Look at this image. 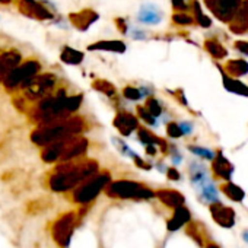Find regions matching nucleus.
<instances>
[{
	"label": "nucleus",
	"mask_w": 248,
	"mask_h": 248,
	"mask_svg": "<svg viewBox=\"0 0 248 248\" xmlns=\"http://www.w3.org/2000/svg\"><path fill=\"white\" fill-rule=\"evenodd\" d=\"M93 171H96V164L83 162V164H67L57 170V174L51 178V187L54 190H67L75 186L78 181L85 180Z\"/></svg>",
	"instance_id": "1"
},
{
	"label": "nucleus",
	"mask_w": 248,
	"mask_h": 248,
	"mask_svg": "<svg viewBox=\"0 0 248 248\" xmlns=\"http://www.w3.org/2000/svg\"><path fill=\"white\" fill-rule=\"evenodd\" d=\"M109 196H117V197H124V199H149L154 197V193L148 190L146 187L133 183V181H118L109 186L108 188Z\"/></svg>",
	"instance_id": "2"
},
{
	"label": "nucleus",
	"mask_w": 248,
	"mask_h": 248,
	"mask_svg": "<svg viewBox=\"0 0 248 248\" xmlns=\"http://www.w3.org/2000/svg\"><path fill=\"white\" fill-rule=\"evenodd\" d=\"M38 70V63L37 62H28L27 64L21 66L19 69H14L6 75V82L5 85L8 88H16L21 83H25L27 80H30L34 73Z\"/></svg>",
	"instance_id": "3"
},
{
	"label": "nucleus",
	"mask_w": 248,
	"mask_h": 248,
	"mask_svg": "<svg viewBox=\"0 0 248 248\" xmlns=\"http://www.w3.org/2000/svg\"><path fill=\"white\" fill-rule=\"evenodd\" d=\"M108 175H98L95 178H92L91 181H88L85 186H82L76 194H75V199L76 202H80V203H85V202H89L92 200L101 190L102 187L108 183Z\"/></svg>",
	"instance_id": "4"
},
{
	"label": "nucleus",
	"mask_w": 248,
	"mask_h": 248,
	"mask_svg": "<svg viewBox=\"0 0 248 248\" xmlns=\"http://www.w3.org/2000/svg\"><path fill=\"white\" fill-rule=\"evenodd\" d=\"M18 8L24 15L31 18H37V19L53 18L51 12L41 2H37V0H18Z\"/></svg>",
	"instance_id": "5"
},
{
	"label": "nucleus",
	"mask_w": 248,
	"mask_h": 248,
	"mask_svg": "<svg viewBox=\"0 0 248 248\" xmlns=\"http://www.w3.org/2000/svg\"><path fill=\"white\" fill-rule=\"evenodd\" d=\"M210 213L213 216V220L223 228H232L235 223V212L231 207H225L223 204L213 203L210 206Z\"/></svg>",
	"instance_id": "6"
},
{
	"label": "nucleus",
	"mask_w": 248,
	"mask_h": 248,
	"mask_svg": "<svg viewBox=\"0 0 248 248\" xmlns=\"http://www.w3.org/2000/svg\"><path fill=\"white\" fill-rule=\"evenodd\" d=\"M28 82V86H27V96L30 98H40L46 93L47 89H50L54 83L53 78L46 75V76H41L38 79H34V80H27Z\"/></svg>",
	"instance_id": "7"
},
{
	"label": "nucleus",
	"mask_w": 248,
	"mask_h": 248,
	"mask_svg": "<svg viewBox=\"0 0 248 248\" xmlns=\"http://www.w3.org/2000/svg\"><path fill=\"white\" fill-rule=\"evenodd\" d=\"M114 126L123 136H129L138 129V120L129 112H120L114 120Z\"/></svg>",
	"instance_id": "8"
},
{
	"label": "nucleus",
	"mask_w": 248,
	"mask_h": 248,
	"mask_svg": "<svg viewBox=\"0 0 248 248\" xmlns=\"http://www.w3.org/2000/svg\"><path fill=\"white\" fill-rule=\"evenodd\" d=\"M72 222H73V215H69L64 219H62L56 226V239L64 245L67 244L72 233Z\"/></svg>",
	"instance_id": "9"
},
{
	"label": "nucleus",
	"mask_w": 248,
	"mask_h": 248,
	"mask_svg": "<svg viewBox=\"0 0 248 248\" xmlns=\"http://www.w3.org/2000/svg\"><path fill=\"white\" fill-rule=\"evenodd\" d=\"M96 19H98V15L95 12H92V11H85V12H79V14L70 15V21L79 30H86Z\"/></svg>",
	"instance_id": "10"
},
{
	"label": "nucleus",
	"mask_w": 248,
	"mask_h": 248,
	"mask_svg": "<svg viewBox=\"0 0 248 248\" xmlns=\"http://www.w3.org/2000/svg\"><path fill=\"white\" fill-rule=\"evenodd\" d=\"M175 209L177 210H175L174 217L168 222V229L170 231H177V229H180L183 225H186L190 220V212L184 206H178Z\"/></svg>",
	"instance_id": "11"
},
{
	"label": "nucleus",
	"mask_w": 248,
	"mask_h": 248,
	"mask_svg": "<svg viewBox=\"0 0 248 248\" xmlns=\"http://www.w3.org/2000/svg\"><path fill=\"white\" fill-rule=\"evenodd\" d=\"M158 197L170 207H178L184 204V197L174 190H161L158 191Z\"/></svg>",
	"instance_id": "12"
},
{
	"label": "nucleus",
	"mask_w": 248,
	"mask_h": 248,
	"mask_svg": "<svg viewBox=\"0 0 248 248\" xmlns=\"http://www.w3.org/2000/svg\"><path fill=\"white\" fill-rule=\"evenodd\" d=\"M162 19L161 12H158L154 6H145L140 14H139V21L142 24H148V25H155L159 24Z\"/></svg>",
	"instance_id": "13"
},
{
	"label": "nucleus",
	"mask_w": 248,
	"mask_h": 248,
	"mask_svg": "<svg viewBox=\"0 0 248 248\" xmlns=\"http://www.w3.org/2000/svg\"><path fill=\"white\" fill-rule=\"evenodd\" d=\"M16 62H18V56L14 54V53H8V54H5L2 59H0V79L11 72L12 66H15Z\"/></svg>",
	"instance_id": "14"
},
{
	"label": "nucleus",
	"mask_w": 248,
	"mask_h": 248,
	"mask_svg": "<svg viewBox=\"0 0 248 248\" xmlns=\"http://www.w3.org/2000/svg\"><path fill=\"white\" fill-rule=\"evenodd\" d=\"M213 170H215V174H216V175H219V177H222V178H225V180H229V178H231L232 167H231V164H228L220 155H219L217 161L215 162Z\"/></svg>",
	"instance_id": "15"
},
{
	"label": "nucleus",
	"mask_w": 248,
	"mask_h": 248,
	"mask_svg": "<svg viewBox=\"0 0 248 248\" xmlns=\"http://www.w3.org/2000/svg\"><path fill=\"white\" fill-rule=\"evenodd\" d=\"M126 46L123 43H118V41H102V43H98V44H93L91 46V50H108V51H124Z\"/></svg>",
	"instance_id": "16"
},
{
	"label": "nucleus",
	"mask_w": 248,
	"mask_h": 248,
	"mask_svg": "<svg viewBox=\"0 0 248 248\" xmlns=\"http://www.w3.org/2000/svg\"><path fill=\"white\" fill-rule=\"evenodd\" d=\"M222 191H223L231 200H233V202H241V200L244 199V191H242L239 187H236V186H233V184H231V183L225 184V186L222 187Z\"/></svg>",
	"instance_id": "17"
},
{
	"label": "nucleus",
	"mask_w": 248,
	"mask_h": 248,
	"mask_svg": "<svg viewBox=\"0 0 248 248\" xmlns=\"http://www.w3.org/2000/svg\"><path fill=\"white\" fill-rule=\"evenodd\" d=\"M62 59H63V62H66V63L78 64V63H80V62H82L83 54H82L80 51H76V50H73V48L66 47V48H64V51L62 53Z\"/></svg>",
	"instance_id": "18"
},
{
	"label": "nucleus",
	"mask_w": 248,
	"mask_h": 248,
	"mask_svg": "<svg viewBox=\"0 0 248 248\" xmlns=\"http://www.w3.org/2000/svg\"><path fill=\"white\" fill-rule=\"evenodd\" d=\"M93 88H96L98 91H101V92L107 93L108 96H112V95L115 93L114 86H112L111 83H108V82H104V80H98V82H95V83H93Z\"/></svg>",
	"instance_id": "19"
},
{
	"label": "nucleus",
	"mask_w": 248,
	"mask_h": 248,
	"mask_svg": "<svg viewBox=\"0 0 248 248\" xmlns=\"http://www.w3.org/2000/svg\"><path fill=\"white\" fill-rule=\"evenodd\" d=\"M123 93H124V96H126L127 99H132V101L140 99L143 96L142 89H136V88H132V86H127L126 89H124Z\"/></svg>",
	"instance_id": "20"
},
{
	"label": "nucleus",
	"mask_w": 248,
	"mask_h": 248,
	"mask_svg": "<svg viewBox=\"0 0 248 248\" xmlns=\"http://www.w3.org/2000/svg\"><path fill=\"white\" fill-rule=\"evenodd\" d=\"M154 117H158L159 114H161V107H159V104H158V101L156 99H154V98H151L149 101H148V104H146V107H145Z\"/></svg>",
	"instance_id": "21"
},
{
	"label": "nucleus",
	"mask_w": 248,
	"mask_h": 248,
	"mask_svg": "<svg viewBox=\"0 0 248 248\" xmlns=\"http://www.w3.org/2000/svg\"><path fill=\"white\" fill-rule=\"evenodd\" d=\"M196 155H200V156H203V158H207V159H212L213 158V154L210 152V151H207V149H200V148H190Z\"/></svg>",
	"instance_id": "22"
},
{
	"label": "nucleus",
	"mask_w": 248,
	"mask_h": 248,
	"mask_svg": "<svg viewBox=\"0 0 248 248\" xmlns=\"http://www.w3.org/2000/svg\"><path fill=\"white\" fill-rule=\"evenodd\" d=\"M168 135L170 136H172V138H178V136H181L183 133H181V130H180V127L177 126V124H170L168 126Z\"/></svg>",
	"instance_id": "23"
},
{
	"label": "nucleus",
	"mask_w": 248,
	"mask_h": 248,
	"mask_svg": "<svg viewBox=\"0 0 248 248\" xmlns=\"http://www.w3.org/2000/svg\"><path fill=\"white\" fill-rule=\"evenodd\" d=\"M178 127H180V130H181V133H183V135L191 133V126H190V124H187V123H181Z\"/></svg>",
	"instance_id": "24"
},
{
	"label": "nucleus",
	"mask_w": 248,
	"mask_h": 248,
	"mask_svg": "<svg viewBox=\"0 0 248 248\" xmlns=\"http://www.w3.org/2000/svg\"><path fill=\"white\" fill-rule=\"evenodd\" d=\"M168 177L172 178V180H178V178H180V174H178L174 168H171V170L168 171Z\"/></svg>",
	"instance_id": "25"
},
{
	"label": "nucleus",
	"mask_w": 248,
	"mask_h": 248,
	"mask_svg": "<svg viewBox=\"0 0 248 248\" xmlns=\"http://www.w3.org/2000/svg\"><path fill=\"white\" fill-rule=\"evenodd\" d=\"M244 239L248 242V231H245V232H244Z\"/></svg>",
	"instance_id": "26"
},
{
	"label": "nucleus",
	"mask_w": 248,
	"mask_h": 248,
	"mask_svg": "<svg viewBox=\"0 0 248 248\" xmlns=\"http://www.w3.org/2000/svg\"><path fill=\"white\" fill-rule=\"evenodd\" d=\"M207 248H219V247H217V245H215V244H209V245H207Z\"/></svg>",
	"instance_id": "27"
},
{
	"label": "nucleus",
	"mask_w": 248,
	"mask_h": 248,
	"mask_svg": "<svg viewBox=\"0 0 248 248\" xmlns=\"http://www.w3.org/2000/svg\"><path fill=\"white\" fill-rule=\"evenodd\" d=\"M12 0H0V3H11Z\"/></svg>",
	"instance_id": "28"
}]
</instances>
